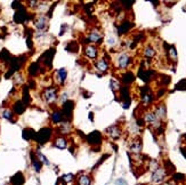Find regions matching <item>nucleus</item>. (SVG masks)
I'll use <instances>...</instances> for the list:
<instances>
[{"instance_id":"obj_1","label":"nucleus","mask_w":186,"mask_h":185,"mask_svg":"<svg viewBox=\"0 0 186 185\" xmlns=\"http://www.w3.org/2000/svg\"><path fill=\"white\" fill-rule=\"evenodd\" d=\"M74 109V102L73 101H66L63 103V108H62V111H60V114L63 118L66 119V121L71 120L72 118V111Z\"/></svg>"},{"instance_id":"obj_6","label":"nucleus","mask_w":186,"mask_h":185,"mask_svg":"<svg viewBox=\"0 0 186 185\" xmlns=\"http://www.w3.org/2000/svg\"><path fill=\"white\" fill-rule=\"evenodd\" d=\"M56 91H57V90H56V88H54V87H50V88L45 89L43 96H45V100H46L48 103H53V102L56 100V97H57Z\"/></svg>"},{"instance_id":"obj_29","label":"nucleus","mask_w":186,"mask_h":185,"mask_svg":"<svg viewBox=\"0 0 186 185\" xmlns=\"http://www.w3.org/2000/svg\"><path fill=\"white\" fill-rule=\"evenodd\" d=\"M14 111L16 112L17 114H21L22 112L24 111V105H23V103L22 102H17L16 104H15V106H14Z\"/></svg>"},{"instance_id":"obj_12","label":"nucleus","mask_w":186,"mask_h":185,"mask_svg":"<svg viewBox=\"0 0 186 185\" xmlns=\"http://www.w3.org/2000/svg\"><path fill=\"white\" fill-rule=\"evenodd\" d=\"M129 63H130V57L128 56L127 54H122V55H120V57L118 58V65H119V67H121V69H126V67L129 65Z\"/></svg>"},{"instance_id":"obj_30","label":"nucleus","mask_w":186,"mask_h":185,"mask_svg":"<svg viewBox=\"0 0 186 185\" xmlns=\"http://www.w3.org/2000/svg\"><path fill=\"white\" fill-rule=\"evenodd\" d=\"M159 168V162L157 160H151L149 162V169L151 171H155Z\"/></svg>"},{"instance_id":"obj_42","label":"nucleus","mask_w":186,"mask_h":185,"mask_svg":"<svg viewBox=\"0 0 186 185\" xmlns=\"http://www.w3.org/2000/svg\"><path fill=\"white\" fill-rule=\"evenodd\" d=\"M93 115H94V114L91 113V112H90V113H89V119H90V120H91V121H93V120H94V117H93Z\"/></svg>"},{"instance_id":"obj_31","label":"nucleus","mask_w":186,"mask_h":185,"mask_svg":"<svg viewBox=\"0 0 186 185\" xmlns=\"http://www.w3.org/2000/svg\"><path fill=\"white\" fill-rule=\"evenodd\" d=\"M32 166L34 167L36 171H40V168H41V162L39 161V160H36V159L32 157Z\"/></svg>"},{"instance_id":"obj_4","label":"nucleus","mask_w":186,"mask_h":185,"mask_svg":"<svg viewBox=\"0 0 186 185\" xmlns=\"http://www.w3.org/2000/svg\"><path fill=\"white\" fill-rule=\"evenodd\" d=\"M86 138L90 145H101V143H102V134L99 132H96V130L89 134Z\"/></svg>"},{"instance_id":"obj_32","label":"nucleus","mask_w":186,"mask_h":185,"mask_svg":"<svg viewBox=\"0 0 186 185\" xmlns=\"http://www.w3.org/2000/svg\"><path fill=\"white\" fill-rule=\"evenodd\" d=\"M176 88H177V89L185 90L186 89V79H183V80L179 81V82L176 85Z\"/></svg>"},{"instance_id":"obj_41","label":"nucleus","mask_w":186,"mask_h":185,"mask_svg":"<svg viewBox=\"0 0 186 185\" xmlns=\"http://www.w3.org/2000/svg\"><path fill=\"white\" fill-rule=\"evenodd\" d=\"M181 153L184 154V157L186 158V149H181Z\"/></svg>"},{"instance_id":"obj_26","label":"nucleus","mask_w":186,"mask_h":185,"mask_svg":"<svg viewBox=\"0 0 186 185\" xmlns=\"http://www.w3.org/2000/svg\"><path fill=\"white\" fill-rule=\"evenodd\" d=\"M23 137L25 139H31V138L36 137V133H34V130L28 128L25 129V130H23Z\"/></svg>"},{"instance_id":"obj_17","label":"nucleus","mask_w":186,"mask_h":185,"mask_svg":"<svg viewBox=\"0 0 186 185\" xmlns=\"http://www.w3.org/2000/svg\"><path fill=\"white\" fill-rule=\"evenodd\" d=\"M84 53H86V55L89 58H95V57L97 56L98 50L97 48L94 47V46H88V47H86V49H84Z\"/></svg>"},{"instance_id":"obj_37","label":"nucleus","mask_w":186,"mask_h":185,"mask_svg":"<svg viewBox=\"0 0 186 185\" xmlns=\"http://www.w3.org/2000/svg\"><path fill=\"white\" fill-rule=\"evenodd\" d=\"M4 118L12 120V112H10V111H7V110L4 111Z\"/></svg>"},{"instance_id":"obj_34","label":"nucleus","mask_w":186,"mask_h":185,"mask_svg":"<svg viewBox=\"0 0 186 185\" xmlns=\"http://www.w3.org/2000/svg\"><path fill=\"white\" fill-rule=\"evenodd\" d=\"M37 154H38V158L40 159V161L43 162L45 165H49V161H48V159H47V158L45 157V156H42V154H41V153H40V152H38Z\"/></svg>"},{"instance_id":"obj_2","label":"nucleus","mask_w":186,"mask_h":185,"mask_svg":"<svg viewBox=\"0 0 186 185\" xmlns=\"http://www.w3.org/2000/svg\"><path fill=\"white\" fill-rule=\"evenodd\" d=\"M166 176H167V170H166V168H160V167H159L158 169L155 171H153V174H152V177H151L152 183H155V184L161 183V182H163V180H164Z\"/></svg>"},{"instance_id":"obj_15","label":"nucleus","mask_w":186,"mask_h":185,"mask_svg":"<svg viewBox=\"0 0 186 185\" xmlns=\"http://www.w3.org/2000/svg\"><path fill=\"white\" fill-rule=\"evenodd\" d=\"M121 78H122L123 84H126V85H129V84L134 82V80H135V76H134L133 72H126V73L122 74Z\"/></svg>"},{"instance_id":"obj_23","label":"nucleus","mask_w":186,"mask_h":185,"mask_svg":"<svg viewBox=\"0 0 186 185\" xmlns=\"http://www.w3.org/2000/svg\"><path fill=\"white\" fill-rule=\"evenodd\" d=\"M67 52H71V53H77L78 52V49H79V45L75 43V41H71L65 48Z\"/></svg>"},{"instance_id":"obj_27","label":"nucleus","mask_w":186,"mask_h":185,"mask_svg":"<svg viewBox=\"0 0 186 185\" xmlns=\"http://www.w3.org/2000/svg\"><path fill=\"white\" fill-rule=\"evenodd\" d=\"M29 70H30V74L31 76H36L39 72V70H40V67L38 65V63H33V64H31V67H30Z\"/></svg>"},{"instance_id":"obj_7","label":"nucleus","mask_w":186,"mask_h":185,"mask_svg":"<svg viewBox=\"0 0 186 185\" xmlns=\"http://www.w3.org/2000/svg\"><path fill=\"white\" fill-rule=\"evenodd\" d=\"M54 55H55V49H54V48H51V49H49V50H47V52L41 56L42 62L46 64L47 67H50V65H51V61H53V57H54Z\"/></svg>"},{"instance_id":"obj_13","label":"nucleus","mask_w":186,"mask_h":185,"mask_svg":"<svg viewBox=\"0 0 186 185\" xmlns=\"http://www.w3.org/2000/svg\"><path fill=\"white\" fill-rule=\"evenodd\" d=\"M154 114H155V117L159 119V120H163V119H166V106L164 105H159L157 106V109L154 111Z\"/></svg>"},{"instance_id":"obj_18","label":"nucleus","mask_w":186,"mask_h":185,"mask_svg":"<svg viewBox=\"0 0 186 185\" xmlns=\"http://www.w3.org/2000/svg\"><path fill=\"white\" fill-rule=\"evenodd\" d=\"M66 76H67V72L64 67H62L58 71H57V79H58V82H60V85H63L66 80Z\"/></svg>"},{"instance_id":"obj_20","label":"nucleus","mask_w":186,"mask_h":185,"mask_svg":"<svg viewBox=\"0 0 186 185\" xmlns=\"http://www.w3.org/2000/svg\"><path fill=\"white\" fill-rule=\"evenodd\" d=\"M12 183L14 185H22L24 183V177L21 173H17L15 176H13L12 178Z\"/></svg>"},{"instance_id":"obj_9","label":"nucleus","mask_w":186,"mask_h":185,"mask_svg":"<svg viewBox=\"0 0 186 185\" xmlns=\"http://www.w3.org/2000/svg\"><path fill=\"white\" fill-rule=\"evenodd\" d=\"M88 39L91 41V43H102V40H103V36H102V33L98 31L97 29H95V30H93V31L90 32Z\"/></svg>"},{"instance_id":"obj_25","label":"nucleus","mask_w":186,"mask_h":185,"mask_svg":"<svg viewBox=\"0 0 186 185\" xmlns=\"http://www.w3.org/2000/svg\"><path fill=\"white\" fill-rule=\"evenodd\" d=\"M168 55L170 57V60H172L174 62L177 61V52H176V48L174 46H170L169 49H168Z\"/></svg>"},{"instance_id":"obj_24","label":"nucleus","mask_w":186,"mask_h":185,"mask_svg":"<svg viewBox=\"0 0 186 185\" xmlns=\"http://www.w3.org/2000/svg\"><path fill=\"white\" fill-rule=\"evenodd\" d=\"M144 56L149 57V58H152V57L155 56V49L152 48L151 46H147V47L144 49Z\"/></svg>"},{"instance_id":"obj_8","label":"nucleus","mask_w":186,"mask_h":185,"mask_svg":"<svg viewBox=\"0 0 186 185\" xmlns=\"http://www.w3.org/2000/svg\"><path fill=\"white\" fill-rule=\"evenodd\" d=\"M106 132L108 133V135H110L113 139H118V138L121 136V129H120V127L116 126V125L108 127V128L106 129Z\"/></svg>"},{"instance_id":"obj_10","label":"nucleus","mask_w":186,"mask_h":185,"mask_svg":"<svg viewBox=\"0 0 186 185\" xmlns=\"http://www.w3.org/2000/svg\"><path fill=\"white\" fill-rule=\"evenodd\" d=\"M134 26V24L129 22V21H125L118 26V33L119 34H126L131 28Z\"/></svg>"},{"instance_id":"obj_38","label":"nucleus","mask_w":186,"mask_h":185,"mask_svg":"<svg viewBox=\"0 0 186 185\" xmlns=\"http://www.w3.org/2000/svg\"><path fill=\"white\" fill-rule=\"evenodd\" d=\"M72 178H73V175H71V174H70V175H65L64 177H63V180H64V182H65V183H66V182H69V180H71Z\"/></svg>"},{"instance_id":"obj_33","label":"nucleus","mask_w":186,"mask_h":185,"mask_svg":"<svg viewBox=\"0 0 186 185\" xmlns=\"http://www.w3.org/2000/svg\"><path fill=\"white\" fill-rule=\"evenodd\" d=\"M111 87L113 90H120V85H119V82L116 80H114V79H112L111 80Z\"/></svg>"},{"instance_id":"obj_39","label":"nucleus","mask_w":186,"mask_h":185,"mask_svg":"<svg viewBox=\"0 0 186 185\" xmlns=\"http://www.w3.org/2000/svg\"><path fill=\"white\" fill-rule=\"evenodd\" d=\"M115 184H116V185H128L123 180H118L115 182Z\"/></svg>"},{"instance_id":"obj_22","label":"nucleus","mask_w":186,"mask_h":185,"mask_svg":"<svg viewBox=\"0 0 186 185\" xmlns=\"http://www.w3.org/2000/svg\"><path fill=\"white\" fill-rule=\"evenodd\" d=\"M90 184H91V180L87 175L80 176L79 180H78V185H90Z\"/></svg>"},{"instance_id":"obj_11","label":"nucleus","mask_w":186,"mask_h":185,"mask_svg":"<svg viewBox=\"0 0 186 185\" xmlns=\"http://www.w3.org/2000/svg\"><path fill=\"white\" fill-rule=\"evenodd\" d=\"M142 141L140 138H136L133 141V143L130 144V151L134 153V154H140V151H142Z\"/></svg>"},{"instance_id":"obj_19","label":"nucleus","mask_w":186,"mask_h":185,"mask_svg":"<svg viewBox=\"0 0 186 185\" xmlns=\"http://www.w3.org/2000/svg\"><path fill=\"white\" fill-rule=\"evenodd\" d=\"M54 145L56 147H58V149H65L66 145H67V142H66V139L64 137H58L55 139V142H54Z\"/></svg>"},{"instance_id":"obj_36","label":"nucleus","mask_w":186,"mask_h":185,"mask_svg":"<svg viewBox=\"0 0 186 185\" xmlns=\"http://www.w3.org/2000/svg\"><path fill=\"white\" fill-rule=\"evenodd\" d=\"M8 57H9V53L7 52L6 49H4L2 53H1V55H0V58H2V60H8Z\"/></svg>"},{"instance_id":"obj_35","label":"nucleus","mask_w":186,"mask_h":185,"mask_svg":"<svg viewBox=\"0 0 186 185\" xmlns=\"http://www.w3.org/2000/svg\"><path fill=\"white\" fill-rule=\"evenodd\" d=\"M185 180V176L181 175V174H175L174 175V180L175 182H179V180Z\"/></svg>"},{"instance_id":"obj_5","label":"nucleus","mask_w":186,"mask_h":185,"mask_svg":"<svg viewBox=\"0 0 186 185\" xmlns=\"http://www.w3.org/2000/svg\"><path fill=\"white\" fill-rule=\"evenodd\" d=\"M120 96L123 101V108L128 109L130 105V95H129V89L128 87H121L120 88Z\"/></svg>"},{"instance_id":"obj_28","label":"nucleus","mask_w":186,"mask_h":185,"mask_svg":"<svg viewBox=\"0 0 186 185\" xmlns=\"http://www.w3.org/2000/svg\"><path fill=\"white\" fill-rule=\"evenodd\" d=\"M51 119H53V121L55 123H58L63 120V117H62L60 112H54V113L51 114Z\"/></svg>"},{"instance_id":"obj_3","label":"nucleus","mask_w":186,"mask_h":185,"mask_svg":"<svg viewBox=\"0 0 186 185\" xmlns=\"http://www.w3.org/2000/svg\"><path fill=\"white\" fill-rule=\"evenodd\" d=\"M51 136V129L50 128H43L41 129L38 134H36V139L38 143L40 144H45V143L50 138Z\"/></svg>"},{"instance_id":"obj_14","label":"nucleus","mask_w":186,"mask_h":185,"mask_svg":"<svg viewBox=\"0 0 186 185\" xmlns=\"http://www.w3.org/2000/svg\"><path fill=\"white\" fill-rule=\"evenodd\" d=\"M14 19L17 22V23H22V22H24V21L26 19V13H25V10H24L23 8H21V9L15 14Z\"/></svg>"},{"instance_id":"obj_43","label":"nucleus","mask_w":186,"mask_h":185,"mask_svg":"<svg viewBox=\"0 0 186 185\" xmlns=\"http://www.w3.org/2000/svg\"><path fill=\"white\" fill-rule=\"evenodd\" d=\"M185 138H186V135H185Z\"/></svg>"},{"instance_id":"obj_40","label":"nucleus","mask_w":186,"mask_h":185,"mask_svg":"<svg viewBox=\"0 0 186 185\" xmlns=\"http://www.w3.org/2000/svg\"><path fill=\"white\" fill-rule=\"evenodd\" d=\"M56 185H66V183L65 182H64V180H63V178H62V180H57V183H56Z\"/></svg>"},{"instance_id":"obj_16","label":"nucleus","mask_w":186,"mask_h":185,"mask_svg":"<svg viewBox=\"0 0 186 185\" xmlns=\"http://www.w3.org/2000/svg\"><path fill=\"white\" fill-rule=\"evenodd\" d=\"M95 65H96L98 71H101V72H105V71H107V69H108V64H107V62L105 61L104 58L98 60Z\"/></svg>"},{"instance_id":"obj_21","label":"nucleus","mask_w":186,"mask_h":185,"mask_svg":"<svg viewBox=\"0 0 186 185\" xmlns=\"http://www.w3.org/2000/svg\"><path fill=\"white\" fill-rule=\"evenodd\" d=\"M36 25H37V28L39 29V30H45V29L47 28V19H46V17H43V16H40V17H39V19L37 21Z\"/></svg>"}]
</instances>
